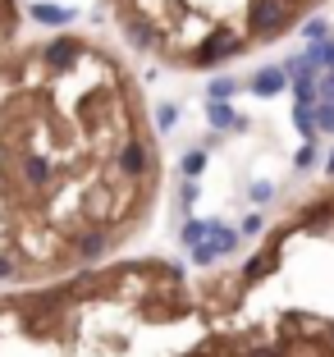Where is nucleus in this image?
Returning <instances> with one entry per match:
<instances>
[{"instance_id":"20e7f679","label":"nucleus","mask_w":334,"mask_h":357,"mask_svg":"<svg viewBox=\"0 0 334 357\" xmlns=\"http://www.w3.org/2000/svg\"><path fill=\"white\" fill-rule=\"evenodd\" d=\"M119 37L169 69H215L289 37L325 0H105Z\"/></svg>"},{"instance_id":"f03ea898","label":"nucleus","mask_w":334,"mask_h":357,"mask_svg":"<svg viewBox=\"0 0 334 357\" xmlns=\"http://www.w3.org/2000/svg\"><path fill=\"white\" fill-rule=\"evenodd\" d=\"M192 289L202 321L174 357H334V183L284 211L243 266Z\"/></svg>"},{"instance_id":"7ed1b4c3","label":"nucleus","mask_w":334,"mask_h":357,"mask_svg":"<svg viewBox=\"0 0 334 357\" xmlns=\"http://www.w3.org/2000/svg\"><path fill=\"white\" fill-rule=\"evenodd\" d=\"M197 289L160 257L110 261L0 294V357H174L197 330Z\"/></svg>"},{"instance_id":"f257e3e1","label":"nucleus","mask_w":334,"mask_h":357,"mask_svg":"<svg viewBox=\"0 0 334 357\" xmlns=\"http://www.w3.org/2000/svg\"><path fill=\"white\" fill-rule=\"evenodd\" d=\"M160 183V137L124 51L92 32L0 51V294L119 261Z\"/></svg>"},{"instance_id":"39448f33","label":"nucleus","mask_w":334,"mask_h":357,"mask_svg":"<svg viewBox=\"0 0 334 357\" xmlns=\"http://www.w3.org/2000/svg\"><path fill=\"white\" fill-rule=\"evenodd\" d=\"M19 23H23L19 0H0V51L10 42H19Z\"/></svg>"}]
</instances>
